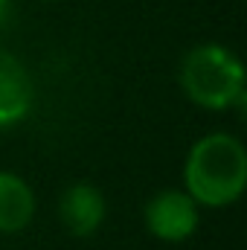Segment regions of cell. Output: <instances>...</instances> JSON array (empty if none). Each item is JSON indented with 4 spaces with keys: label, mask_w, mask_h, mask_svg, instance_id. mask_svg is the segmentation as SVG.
Returning a JSON list of instances; mask_svg holds the SVG:
<instances>
[{
    "label": "cell",
    "mask_w": 247,
    "mask_h": 250,
    "mask_svg": "<svg viewBox=\"0 0 247 250\" xmlns=\"http://www.w3.org/2000/svg\"><path fill=\"white\" fill-rule=\"evenodd\" d=\"M184 189L201 209L233 207L247 189V146L230 131H209L184 160Z\"/></svg>",
    "instance_id": "6da1fadb"
},
{
    "label": "cell",
    "mask_w": 247,
    "mask_h": 250,
    "mask_svg": "<svg viewBox=\"0 0 247 250\" xmlns=\"http://www.w3.org/2000/svg\"><path fill=\"white\" fill-rule=\"evenodd\" d=\"M178 84L184 96L204 111L245 108L247 73L242 59L215 41L195 44L178 67Z\"/></svg>",
    "instance_id": "7a4b0ae2"
},
{
    "label": "cell",
    "mask_w": 247,
    "mask_h": 250,
    "mask_svg": "<svg viewBox=\"0 0 247 250\" xmlns=\"http://www.w3.org/2000/svg\"><path fill=\"white\" fill-rule=\"evenodd\" d=\"M143 224L151 239L163 245H181L201 227V207L186 189H160L143 207Z\"/></svg>",
    "instance_id": "3957f363"
},
{
    "label": "cell",
    "mask_w": 247,
    "mask_h": 250,
    "mask_svg": "<svg viewBox=\"0 0 247 250\" xmlns=\"http://www.w3.org/2000/svg\"><path fill=\"white\" fill-rule=\"evenodd\" d=\"M59 221L76 239H90L108 218V198L90 181H73L59 195Z\"/></svg>",
    "instance_id": "277c9868"
},
{
    "label": "cell",
    "mask_w": 247,
    "mask_h": 250,
    "mask_svg": "<svg viewBox=\"0 0 247 250\" xmlns=\"http://www.w3.org/2000/svg\"><path fill=\"white\" fill-rule=\"evenodd\" d=\"M35 108V82L21 59L0 50V131L21 125Z\"/></svg>",
    "instance_id": "5b68a950"
},
{
    "label": "cell",
    "mask_w": 247,
    "mask_h": 250,
    "mask_svg": "<svg viewBox=\"0 0 247 250\" xmlns=\"http://www.w3.org/2000/svg\"><path fill=\"white\" fill-rule=\"evenodd\" d=\"M35 189L18 172L0 169V236L23 233L35 218Z\"/></svg>",
    "instance_id": "8992f818"
},
{
    "label": "cell",
    "mask_w": 247,
    "mask_h": 250,
    "mask_svg": "<svg viewBox=\"0 0 247 250\" xmlns=\"http://www.w3.org/2000/svg\"><path fill=\"white\" fill-rule=\"evenodd\" d=\"M12 15H15V0H0V29L9 26Z\"/></svg>",
    "instance_id": "52a82bcc"
},
{
    "label": "cell",
    "mask_w": 247,
    "mask_h": 250,
    "mask_svg": "<svg viewBox=\"0 0 247 250\" xmlns=\"http://www.w3.org/2000/svg\"><path fill=\"white\" fill-rule=\"evenodd\" d=\"M47 3H56V0H47Z\"/></svg>",
    "instance_id": "ba28073f"
}]
</instances>
